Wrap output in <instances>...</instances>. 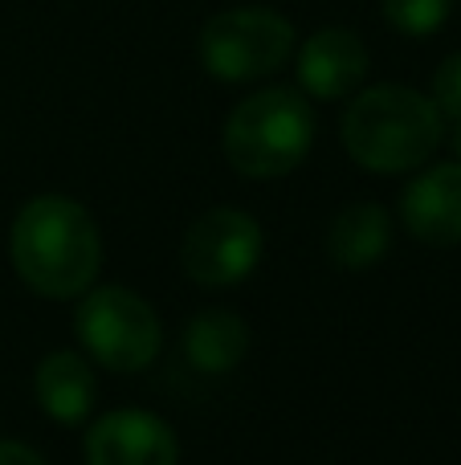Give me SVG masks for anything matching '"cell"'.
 <instances>
[{
  "instance_id": "6da1fadb",
  "label": "cell",
  "mask_w": 461,
  "mask_h": 465,
  "mask_svg": "<svg viewBox=\"0 0 461 465\" xmlns=\"http://www.w3.org/2000/svg\"><path fill=\"white\" fill-rule=\"evenodd\" d=\"M13 265L41 298H74L94 286L103 270L98 225L70 196H37L13 221Z\"/></svg>"
},
{
  "instance_id": "7a4b0ae2",
  "label": "cell",
  "mask_w": 461,
  "mask_h": 465,
  "mask_svg": "<svg viewBox=\"0 0 461 465\" xmlns=\"http://www.w3.org/2000/svg\"><path fill=\"white\" fill-rule=\"evenodd\" d=\"M446 114L408 86H372L343 114V147L368 172H413L441 147Z\"/></svg>"
},
{
  "instance_id": "3957f363",
  "label": "cell",
  "mask_w": 461,
  "mask_h": 465,
  "mask_svg": "<svg viewBox=\"0 0 461 465\" xmlns=\"http://www.w3.org/2000/svg\"><path fill=\"white\" fill-rule=\"evenodd\" d=\"M315 143V111L299 90L270 86L250 94L225 123V160L250 180L294 172Z\"/></svg>"
},
{
  "instance_id": "277c9868",
  "label": "cell",
  "mask_w": 461,
  "mask_h": 465,
  "mask_svg": "<svg viewBox=\"0 0 461 465\" xmlns=\"http://www.w3.org/2000/svg\"><path fill=\"white\" fill-rule=\"evenodd\" d=\"M201 65L217 82H258L294 54V25L274 8H229L201 29Z\"/></svg>"
},
{
  "instance_id": "5b68a950",
  "label": "cell",
  "mask_w": 461,
  "mask_h": 465,
  "mask_svg": "<svg viewBox=\"0 0 461 465\" xmlns=\"http://www.w3.org/2000/svg\"><path fill=\"white\" fill-rule=\"evenodd\" d=\"M74 331L78 343L111 371H143L163 343L152 302L123 286L90 290L74 314Z\"/></svg>"
},
{
  "instance_id": "8992f818",
  "label": "cell",
  "mask_w": 461,
  "mask_h": 465,
  "mask_svg": "<svg viewBox=\"0 0 461 465\" xmlns=\"http://www.w3.org/2000/svg\"><path fill=\"white\" fill-rule=\"evenodd\" d=\"M180 262L196 286H237L261 262V225L241 209H212L184 232Z\"/></svg>"
},
{
  "instance_id": "52a82bcc",
  "label": "cell",
  "mask_w": 461,
  "mask_h": 465,
  "mask_svg": "<svg viewBox=\"0 0 461 465\" xmlns=\"http://www.w3.org/2000/svg\"><path fill=\"white\" fill-rule=\"evenodd\" d=\"M180 445L168 420L139 409H114L86 433V465H176Z\"/></svg>"
},
{
  "instance_id": "ba28073f",
  "label": "cell",
  "mask_w": 461,
  "mask_h": 465,
  "mask_svg": "<svg viewBox=\"0 0 461 465\" xmlns=\"http://www.w3.org/2000/svg\"><path fill=\"white\" fill-rule=\"evenodd\" d=\"M400 221L425 245H461V163H437L408 180L400 193Z\"/></svg>"
},
{
  "instance_id": "9c48e42d",
  "label": "cell",
  "mask_w": 461,
  "mask_h": 465,
  "mask_svg": "<svg viewBox=\"0 0 461 465\" xmlns=\"http://www.w3.org/2000/svg\"><path fill=\"white\" fill-rule=\"evenodd\" d=\"M368 74V49L351 29H319L299 49V82L315 98H348Z\"/></svg>"
},
{
  "instance_id": "30bf717a",
  "label": "cell",
  "mask_w": 461,
  "mask_h": 465,
  "mask_svg": "<svg viewBox=\"0 0 461 465\" xmlns=\"http://www.w3.org/2000/svg\"><path fill=\"white\" fill-rule=\"evenodd\" d=\"M33 392H37L41 409H45L57 425H82V420L94 412L98 380H94V368H90L78 351H49L45 360L37 363Z\"/></svg>"
},
{
  "instance_id": "8fae6325",
  "label": "cell",
  "mask_w": 461,
  "mask_h": 465,
  "mask_svg": "<svg viewBox=\"0 0 461 465\" xmlns=\"http://www.w3.org/2000/svg\"><path fill=\"white\" fill-rule=\"evenodd\" d=\"M250 351V327L233 311H201L184 331V355L204 376H225Z\"/></svg>"
},
{
  "instance_id": "7c38bea8",
  "label": "cell",
  "mask_w": 461,
  "mask_h": 465,
  "mask_svg": "<svg viewBox=\"0 0 461 465\" xmlns=\"http://www.w3.org/2000/svg\"><path fill=\"white\" fill-rule=\"evenodd\" d=\"M392 241V217L380 204L364 201V204H348L339 217L331 221L327 232V253L343 265V270H368L388 253Z\"/></svg>"
},
{
  "instance_id": "4fadbf2b",
  "label": "cell",
  "mask_w": 461,
  "mask_h": 465,
  "mask_svg": "<svg viewBox=\"0 0 461 465\" xmlns=\"http://www.w3.org/2000/svg\"><path fill=\"white\" fill-rule=\"evenodd\" d=\"M384 21L400 29L405 37H429L454 13V0H380Z\"/></svg>"
},
{
  "instance_id": "5bb4252c",
  "label": "cell",
  "mask_w": 461,
  "mask_h": 465,
  "mask_svg": "<svg viewBox=\"0 0 461 465\" xmlns=\"http://www.w3.org/2000/svg\"><path fill=\"white\" fill-rule=\"evenodd\" d=\"M433 103H437V111L446 114V119H461V54L446 57L437 70V78H433Z\"/></svg>"
},
{
  "instance_id": "9a60e30c",
  "label": "cell",
  "mask_w": 461,
  "mask_h": 465,
  "mask_svg": "<svg viewBox=\"0 0 461 465\" xmlns=\"http://www.w3.org/2000/svg\"><path fill=\"white\" fill-rule=\"evenodd\" d=\"M0 465H45V458H37L29 445L0 441Z\"/></svg>"
},
{
  "instance_id": "2e32d148",
  "label": "cell",
  "mask_w": 461,
  "mask_h": 465,
  "mask_svg": "<svg viewBox=\"0 0 461 465\" xmlns=\"http://www.w3.org/2000/svg\"><path fill=\"white\" fill-rule=\"evenodd\" d=\"M454 152H457V160H461V119H457V131H454Z\"/></svg>"
}]
</instances>
